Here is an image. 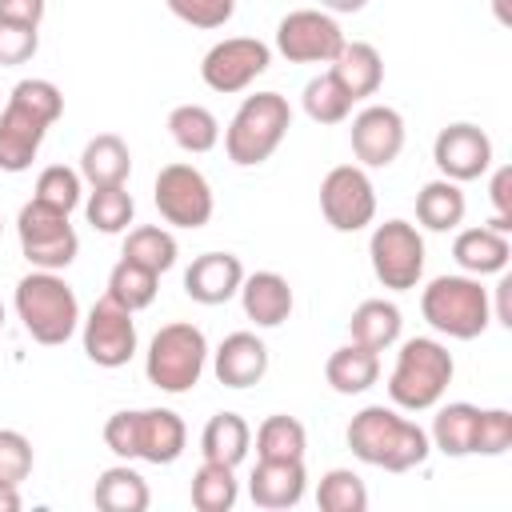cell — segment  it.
I'll list each match as a JSON object with an SVG mask.
<instances>
[{
	"label": "cell",
	"mask_w": 512,
	"mask_h": 512,
	"mask_svg": "<svg viewBox=\"0 0 512 512\" xmlns=\"http://www.w3.org/2000/svg\"><path fill=\"white\" fill-rule=\"evenodd\" d=\"M344 440H348L356 460H364L372 468H384V472H408V468L424 464L428 452H432L428 432L416 420H408V416H400L396 408H384V404L360 408L348 420Z\"/></svg>",
	"instance_id": "obj_1"
},
{
	"label": "cell",
	"mask_w": 512,
	"mask_h": 512,
	"mask_svg": "<svg viewBox=\"0 0 512 512\" xmlns=\"http://www.w3.org/2000/svg\"><path fill=\"white\" fill-rule=\"evenodd\" d=\"M512 448V412L508 408H480L472 456H504Z\"/></svg>",
	"instance_id": "obj_42"
},
{
	"label": "cell",
	"mask_w": 512,
	"mask_h": 512,
	"mask_svg": "<svg viewBox=\"0 0 512 512\" xmlns=\"http://www.w3.org/2000/svg\"><path fill=\"white\" fill-rule=\"evenodd\" d=\"M124 256L136 260V264H144V268H152L156 276H164V272L176 264L180 248H176V236H172L168 228H160V224H140V228H128V236H124Z\"/></svg>",
	"instance_id": "obj_35"
},
{
	"label": "cell",
	"mask_w": 512,
	"mask_h": 512,
	"mask_svg": "<svg viewBox=\"0 0 512 512\" xmlns=\"http://www.w3.org/2000/svg\"><path fill=\"white\" fill-rule=\"evenodd\" d=\"M136 312H128L124 304H116L108 292L88 308V316L80 320V340H84V356L96 368H124L136 356Z\"/></svg>",
	"instance_id": "obj_10"
},
{
	"label": "cell",
	"mask_w": 512,
	"mask_h": 512,
	"mask_svg": "<svg viewBox=\"0 0 512 512\" xmlns=\"http://www.w3.org/2000/svg\"><path fill=\"white\" fill-rule=\"evenodd\" d=\"M148 500H152L148 480L136 468H128V464L104 468L96 476V484H92V504L100 512H144Z\"/></svg>",
	"instance_id": "obj_26"
},
{
	"label": "cell",
	"mask_w": 512,
	"mask_h": 512,
	"mask_svg": "<svg viewBox=\"0 0 512 512\" xmlns=\"http://www.w3.org/2000/svg\"><path fill=\"white\" fill-rule=\"evenodd\" d=\"M512 276L500 272V284H496V308H492V320H500L504 328H512Z\"/></svg>",
	"instance_id": "obj_48"
},
{
	"label": "cell",
	"mask_w": 512,
	"mask_h": 512,
	"mask_svg": "<svg viewBox=\"0 0 512 512\" xmlns=\"http://www.w3.org/2000/svg\"><path fill=\"white\" fill-rule=\"evenodd\" d=\"M368 260L384 288L408 292L424 276V236L408 220H384L368 236Z\"/></svg>",
	"instance_id": "obj_9"
},
{
	"label": "cell",
	"mask_w": 512,
	"mask_h": 512,
	"mask_svg": "<svg viewBox=\"0 0 512 512\" xmlns=\"http://www.w3.org/2000/svg\"><path fill=\"white\" fill-rule=\"evenodd\" d=\"M48 128L52 124H44L40 116H32L16 100H8L0 112V172H28Z\"/></svg>",
	"instance_id": "obj_19"
},
{
	"label": "cell",
	"mask_w": 512,
	"mask_h": 512,
	"mask_svg": "<svg viewBox=\"0 0 512 512\" xmlns=\"http://www.w3.org/2000/svg\"><path fill=\"white\" fill-rule=\"evenodd\" d=\"M468 212V200L460 192L456 180H428L420 192H416V220L420 228L428 232H452Z\"/></svg>",
	"instance_id": "obj_29"
},
{
	"label": "cell",
	"mask_w": 512,
	"mask_h": 512,
	"mask_svg": "<svg viewBox=\"0 0 512 512\" xmlns=\"http://www.w3.org/2000/svg\"><path fill=\"white\" fill-rule=\"evenodd\" d=\"M456 376L452 352L436 336H412L400 344L396 364L388 372V400L400 412H428L440 404Z\"/></svg>",
	"instance_id": "obj_2"
},
{
	"label": "cell",
	"mask_w": 512,
	"mask_h": 512,
	"mask_svg": "<svg viewBox=\"0 0 512 512\" xmlns=\"http://www.w3.org/2000/svg\"><path fill=\"white\" fill-rule=\"evenodd\" d=\"M32 440L16 428H0V484H24L32 476Z\"/></svg>",
	"instance_id": "obj_41"
},
{
	"label": "cell",
	"mask_w": 512,
	"mask_h": 512,
	"mask_svg": "<svg viewBox=\"0 0 512 512\" xmlns=\"http://www.w3.org/2000/svg\"><path fill=\"white\" fill-rule=\"evenodd\" d=\"M40 48V28L36 24H20V20H4L0 16V68H16L28 64Z\"/></svg>",
	"instance_id": "obj_43"
},
{
	"label": "cell",
	"mask_w": 512,
	"mask_h": 512,
	"mask_svg": "<svg viewBox=\"0 0 512 512\" xmlns=\"http://www.w3.org/2000/svg\"><path fill=\"white\" fill-rule=\"evenodd\" d=\"M400 328H404V316L392 300H364L348 320V336L372 352H388L400 340Z\"/></svg>",
	"instance_id": "obj_27"
},
{
	"label": "cell",
	"mask_w": 512,
	"mask_h": 512,
	"mask_svg": "<svg viewBox=\"0 0 512 512\" xmlns=\"http://www.w3.org/2000/svg\"><path fill=\"white\" fill-rule=\"evenodd\" d=\"M476 420H480V408L468 404V400H452L436 412L432 420V448H440L444 456H472V444H476Z\"/></svg>",
	"instance_id": "obj_30"
},
{
	"label": "cell",
	"mask_w": 512,
	"mask_h": 512,
	"mask_svg": "<svg viewBox=\"0 0 512 512\" xmlns=\"http://www.w3.org/2000/svg\"><path fill=\"white\" fill-rule=\"evenodd\" d=\"M212 372L224 388H252L268 372V348L256 332H228L212 352Z\"/></svg>",
	"instance_id": "obj_18"
},
{
	"label": "cell",
	"mask_w": 512,
	"mask_h": 512,
	"mask_svg": "<svg viewBox=\"0 0 512 512\" xmlns=\"http://www.w3.org/2000/svg\"><path fill=\"white\" fill-rule=\"evenodd\" d=\"M104 444L108 452H116L120 460H136V412H112L104 424Z\"/></svg>",
	"instance_id": "obj_46"
},
{
	"label": "cell",
	"mask_w": 512,
	"mask_h": 512,
	"mask_svg": "<svg viewBox=\"0 0 512 512\" xmlns=\"http://www.w3.org/2000/svg\"><path fill=\"white\" fill-rule=\"evenodd\" d=\"M304 112H308V120H316V124H344L348 120V112H352V96L340 88V80L332 76V72H320V76H312L308 84H304Z\"/></svg>",
	"instance_id": "obj_37"
},
{
	"label": "cell",
	"mask_w": 512,
	"mask_h": 512,
	"mask_svg": "<svg viewBox=\"0 0 512 512\" xmlns=\"http://www.w3.org/2000/svg\"><path fill=\"white\" fill-rule=\"evenodd\" d=\"M168 136L176 140V148L204 156L220 144V120L204 104H176L168 112Z\"/></svg>",
	"instance_id": "obj_31"
},
{
	"label": "cell",
	"mask_w": 512,
	"mask_h": 512,
	"mask_svg": "<svg viewBox=\"0 0 512 512\" xmlns=\"http://www.w3.org/2000/svg\"><path fill=\"white\" fill-rule=\"evenodd\" d=\"M152 200H156V212H160L164 224L188 228V232L204 228V224L212 220V208H216L208 176H204L196 164H184V160L164 164V168L156 172Z\"/></svg>",
	"instance_id": "obj_8"
},
{
	"label": "cell",
	"mask_w": 512,
	"mask_h": 512,
	"mask_svg": "<svg viewBox=\"0 0 512 512\" xmlns=\"http://www.w3.org/2000/svg\"><path fill=\"white\" fill-rule=\"evenodd\" d=\"M304 488H308L304 460H256V468L248 476V496L264 512L296 508L304 500Z\"/></svg>",
	"instance_id": "obj_17"
},
{
	"label": "cell",
	"mask_w": 512,
	"mask_h": 512,
	"mask_svg": "<svg viewBox=\"0 0 512 512\" xmlns=\"http://www.w3.org/2000/svg\"><path fill=\"white\" fill-rule=\"evenodd\" d=\"M188 444V428L172 408H136V460L176 464Z\"/></svg>",
	"instance_id": "obj_20"
},
{
	"label": "cell",
	"mask_w": 512,
	"mask_h": 512,
	"mask_svg": "<svg viewBox=\"0 0 512 512\" xmlns=\"http://www.w3.org/2000/svg\"><path fill=\"white\" fill-rule=\"evenodd\" d=\"M324 380L332 384V392L340 396H360L380 380V352L348 340L344 348H336L324 364Z\"/></svg>",
	"instance_id": "obj_25"
},
{
	"label": "cell",
	"mask_w": 512,
	"mask_h": 512,
	"mask_svg": "<svg viewBox=\"0 0 512 512\" xmlns=\"http://www.w3.org/2000/svg\"><path fill=\"white\" fill-rule=\"evenodd\" d=\"M420 316L448 340H476L492 324V300L480 276H436L420 292Z\"/></svg>",
	"instance_id": "obj_4"
},
{
	"label": "cell",
	"mask_w": 512,
	"mask_h": 512,
	"mask_svg": "<svg viewBox=\"0 0 512 512\" xmlns=\"http://www.w3.org/2000/svg\"><path fill=\"white\" fill-rule=\"evenodd\" d=\"M316 504L320 512H364L368 488L352 468H328L316 484Z\"/></svg>",
	"instance_id": "obj_38"
},
{
	"label": "cell",
	"mask_w": 512,
	"mask_h": 512,
	"mask_svg": "<svg viewBox=\"0 0 512 512\" xmlns=\"http://www.w3.org/2000/svg\"><path fill=\"white\" fill-rule=\"evenodd\" d=\"M344 48V32L324 8H296L276 24V52L288 64H332Z\"/></svg>",
	"instance_id": "obj_11"
},
{
	"label": "cell",
	"mask_w": 512,
	"mask_h": 512,
	"mask_svg": "<svg viewBox=\"0 0 512 512\" xmlns=\"http://www.w3.org/2000/svg\"><path fill=\"white\" fill-rule=\"evenodd\" d=\"M252 448V428L240 412H216L204 432H200V452L204 460H216V464H228L236 468Z\"/></svg>",
	"instance_id": "obj_28"
},
{
	"label": "cell",
	"mask_w": 512,
	"mask_h": 512,
	"mask_svg": "<svg viewBox=\"0 0 512 512\" xmlns=\"http://www.w3.org/2000/svg\"><path fill=\"white\" fill-rule=\"evenodd\" d=\"M0 228H4V220H0Z\"/></svg>",
	"instance_id": "obj_52"
},
{
	"label": "cell",
	"mask_w": 512,
	"mask_h": 512,
	"mask_svg": "<svg viewBox=\"0 0 512 512\" xmlns=\"http://www.w3.org/2000/svg\"><path fill=\"white\" fill-rule=\"evenodd\" d=\"M240 284H244V264L232 252H200L184 268V292H188V300L208 304V308L228 304L240 292Z\"/></svg>",
	"instance_id": "obj_16"
},
{
	"label": "cell",
	"mask_w": 512,
	"mask_h": 512,
	"mask_svg": "<svg viewBox=\"0 0 512 512\" xmlns=\"http://www.w3.org/2000/svg\"><path fill=\"white\" fill-rule=\"evenodd\" d=\"M204 364H208V340L188 320L164 324L148 340V352H144V376H148V384L160 388V392H172V396L192 392L200 384V376H204Z\"/></svg>",
	"instance_id": "obj_6"
},
{
	"label": "cell",
	"mask_w": 512,
	"mask_h": 512,
	"mask_svg": "<svg viewBox=\"0 0 512 512\" xmlns=\"http://www.w3.org/2000/svg\"><path fill=\"white\" fill-rule=\"evenodd\" d=\"M288 128H292V108L280 92L244 96V104L224 128V152L236 168H256L284 144Z\"/></svg>",
	"instance_id": "obj_5"
},
{
	"label": "cell",
	"mask_w": 512,
	"mask_h": 512,
	"mask_svg": "<svg viewBox=\"0 0 512 512\" xmlns=\"http://www.w3.org/2000/svg\"><path fill=\"white\" fill-rule=\"evenodd\" d=\"M132 212H136V200L124 184H112V188H92L88 200H84V216L96 232L104 236H116V232H128L132 224Z\"/></svg>",
	"instance_id": "obj_36"
},
{
	"label": "cell",
	"mask_w": 512,
	"mask_h": 512,
	"mask_svg": "<svg viewBox=\"0 0 512 512\" xmlns=\"http://www.w3.org/2000/svg\"><path fill=\"white\" fill-rule=\"evenodd\" d=\"M488 196H492V220H488V228L492 232H512V168L504 164V168H496L492 172V184H488Z\"/></svg>",
	"instance_id": "obj_45"
},
{
	"label": "cell",
	"mask_w": 512,
	"mask_h": 512,
	"mask_svg": "<svg viewBox=\"0 0 512 512\" xmlns=\"http://www.w3.org/2000/svg\"><path fill=\"white\" fill-rule=\"evenodd\" d=\"M272 64V48L256 36H228L220 44H212L200 60V80L220 92V96H232V92H244L256 76H264Z\"/></svg>",
	"instance_id": "obj_13"
},
{
	"label": "cell",
	"mask_w": 512,
	"mask_h": 512,
	"mask_svg": "<svg viewBox=\"0 0 512 512\" xmlns=\"http://www.w3.org/2000/svg\"><path fill=\"white\" fill-rule=\"evenodd\" d=\"M0 328H4V304H0Z\"/></svg>",
	"instance_id": "obj_51"
},
{
	"label": "cell",
	"mask_w": 512,
	"mask_h": 512,
	"mask_svg": "<svg viewBox=\"0 0 512 512\" xmlns=\"http://www.w3.org/2000/svg\"><path fill=\"white\" fill-rule=\"evenodd\" d=\"M80 184H84V176L76 172V168H64V164H48L40 176H36V200H44V204H52V208H60V212H72L76 204H80Z\"/></svg>",
	"instance_id": "obj_40"
},
{
	"label": "cell",
	"mask_w": 512,
	"mask_h": 512,
	"mask_svg": "<svg viewBox=\"0 0 512 512\" xmlns=\"http://www.w3.org/2000/svg\"><path fill=\"white\" fill-rule=\"evenodd\" d=\"M240 304H244V316L256 328H280L292 316L296 296H292V284L280 272H252L240 284Z\"/></svg>",
	"instance_id": "obj_21"
},
{
	"label": "cell",
	"mask_w": 512,
	"mask_h": 512,
	"mask_svg": "<svg viewBox=\"0 0 512 512\" xmlns=\"http://www.w3.org/2000/svg\"><path fill=\"white\" fill-rule=\"evenodd\" d=\"M12 304H16V316H20L24 332L44 348L68 344L72 332L80 328V300H76V292L68 288V280L60 272L32 268L28 276L16 280Z\"/></svg>",
	"instance_id": "obj_3"
},
{
	"label": "cell",
	"mask_w": 512,
	"mask_h": 512,
	"mask_svg": "<svg viewBox=\"0 0 512 512\" xmlns=\"http://www.w3.org/2000/svg\"><path fill=\"white\" fill-rule=\"evenodd\" d=\"M0 512H20V488L16 484H0Z\"/></svg>",
	"instance_id": "obj_49"
},
{
	"label": "cell",
	"mask_w": 512,
	"mask_h": 512,
	"mask_svg": "<svg viewBox=\"0 0 512 512\" xmlns=\"http://www.w3.org/2000/svg\"><path fill=\"white\" fill-rule=\"evenodd\" d=\"M80 176L92 188H112V184H128L132 176V152L116 132H100L84 144L80 152Z\"/></svg>",
	"instance_id": "obj_24"
},
{
	"label": "cell",
	"mask_w": 512,
	"mask_h": 512,
	"mask_svg": "<svg viewBox=\"0 0 512 512\" xmlns=\"http://www.w3.org/2000/svg\"><path fill=\"white\" fill-rule=\"evenodd\" d=\"M16 236H20V252L32 268H44V272H60L76 260L80 252V236L76 228L68 224V212L44 204V200H28L16 216Z\"/></svg>",
	"instance_id": "obj_7"
},
{
	"label": "cell",
	"mask_w": 512,
	"mask_h": 512,
	"mask_svg": "<svg viewBox=\"0 0 512 512\" xmlns=\"http://www.w3.org/2000/svg\"><path fill=\"white\" fill-rule=\"evenodd\" d=\"M164 4L176 20H184L192 28H204V32L224 28L236 12V0H164Z\"/></svg>",
	"instance_id": "obj_44"
},
{
	"label": "cell",
	"mask_w": 512,
	"mask_h": 512,
	"mask_svg": "<svg viewBox=\"0 0 512 512\" xmlns=\"http://www.w3.org/2000/svg\"><path fill=\"white\" fill-rule=\"evenodd\" d=\"M452 260H456L460 272H468V276H492V272H504V268H508L512 244H508L504 232H492L488 224L464 228V232H456V240H452Z\"/></svg>",
	"instance_id": "obj_23"
},
{
	"label": "cell",
	"mask_w": 512,
	"mask_h": 512,
	"mask_svg": "<svg viewBox=\"0 0 512 512\" xmlns=\"http://www.w3.org/2000/svg\"><path fill=\"white\" fill-rule=\"evenodd\" d=\"M348 140L360 168H388L404 148V116L392 104H368L352 116Z\"/></svg>",
	"instance_id": "obj_15"
},
{
	"label": "cell",
	"mask_w": 512,
	"mask_h": 512,
	"mask_svg": "<svg viewBox=\"0 0 512 512\" xmlns=\"http://www.w3.org/2000/svg\"><path fill=\"white\" fill-rule=\"evenodd\" d=\"M328 72L340 80V88L352 100H368L384 84V60H380V52L368 40H344V48L336 52Z\"/></svg>",
	"instance_id": "obj_22"
},
{
	"label": "cell",
	"mask_w": 512,
	"mask_h": 512,
	"mask_svg": "<svg viewBox=\"0 0 512 512\" xmlns=\"http://www.w3.org/2000/svg\"><path fill=\"white\" fill-rule=\"evenodd\" d=\"M8 100H16L20 108H28L32 116H40L44 124H56V120L64 116V92H60L52 80H44V76H28V80H20V84L12 88Z\"/></svg>",
	"instance_id": "obj_39"
},
{
	"label": "cell",
	"mask_w": 512,
	"mask_h": 512,
	"mask_svg": "<svg viewBox=\"0 0 512 512\" xmlns=\"http://www.w3.org/2000/svg\"><path fill=\"white\" fill-rule=\"evenodd\" d=\"M0 16L40 28V20H44V0H0Z\"/></svg>",
	"instance_id": "obj_47"
},
{
	"label": "cell",
	"mask_w": 512,
	"mask_h": 512,
	"mask_svg": "<svg viewBox=\"0 0 512 512\" xmlns=\"http://www.w3.org/2000/svg\"><path fill=\"white\" fill-rule=\"evenodd\" d=\"M156 292H160V276H156L152 268L128 260V256H120L116 268L108 272V296H112L116 304H124L128 312L148 308V304L156 300Z\"/></svg>",
	"instance_id": "obj_34"
},
{
	"label": "cell",
	"mask_w": 512,
	"mask_h": 512,
	"mask_svg": "<svg viewBox=\"0 0 512 512\" xmlns=\"http://www.w3.org/2000/svg\"><path fill=\"white\" fill-rule=\"evenodd\" d=\"M308 452V432L296 416H264L256 428V456L260 460H304Z\"/></svg>",
	"instance_id": "obj_33"
},
{
	"label": "cell",
	"mask_w": 512,
	"mask_h": 512,
	"mask_svg": "<svg viewBox=\"0 0 512 512\" xmlns=\"http://www.w3.org/2000/svg\"><path fill=\"white\" fill-rule=\"evenodd\" d=\"M368 0H320L324 12H360Z\"/></svg>",
	"instance_id": "obj_50"
},
{
	"label": "cell",
	"mask_w": 512,
	"mask_h": 512,
	"mask_svg": "<svg viewBox=\"0 0 512 512\" xmlns=\"http://www.w3.org/2000/svg\"><path fill=\"white\" fill-rule=\"evenodd\" d=\"M320 212L336 232H360L376 220V188L360 164H336L320 180Z\"/></svg>",
	"instance_id": "obj_12"
},
{
	"label": "cell",
	"mask_w": 512,
	"mask_h": 512,
	"mask_svg": "<svg viewBox=\"0 0 512 512\" xmlns=\"http://www.w3.org/2000/svg\"><path fill=\"white\" fill-rule=\"evenodd\" d=\"M432 160H436V168H440L444 180L468 184V180H480L492 168V140H488L484 128L460 120V124H448V128L436 132Z\"/></svg>",
	"instance_id": "obj_14"
},
{
	"label": "cell",
	"mask_w": 512,
	"mask_h": 512,
	"mask_svg": "<svg viewBox=\"0 0 512 512\" xmlns=\"http://www.w3.org/2000/svg\"><path fill=\"white\" fill-rule=\"evenodd\" d=\"M236 468L228 464H216V460H204L196 472H192V508L196 512H232L236 508V496H240V484L232 476Z\"/></svg>",
	"instance_id": "obj_32"
}]
</instances>
